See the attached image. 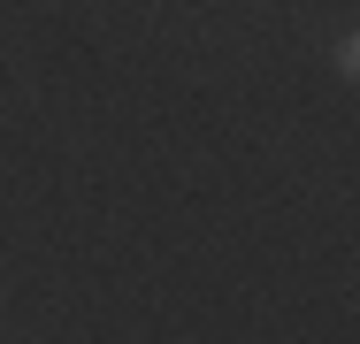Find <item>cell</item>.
Segmentation results:
<instances>
[]
</instances>
